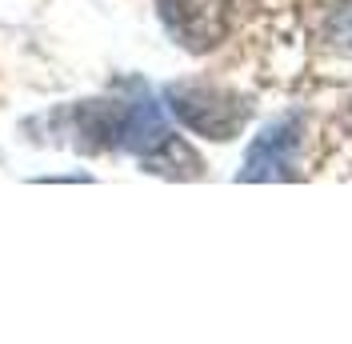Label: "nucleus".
<instances>
[{
  "label": "nucleus",
  "instance_id": "obj_1",
  "mask_svg": "<svg viewBox=\"0 0 352 344\" xmlns=\"http://www.w3.org/2000/svg\"><path fill=\"white\" fill-rule=\"evenodd\" d=\"M164 100L180 116L184 129H192L197 136H208V140H232L248 120V105H241L232 92H224L217 85H197V80L168 85Z\"/></svg>",
  "mask_w": 352,
  "mask_h": 344
},
{
  "label": "nucleus",
  "instance_id": "obj_2",
  "mask_svg": "<svg viewBox=\"0 0 352 344\" xmlns=\"http://www.w3.org/2000/svg\"><path fill=\"white\" fill-rule=\"evenodd\" d=\"M160 21L188 52H212L228 36L232 0H156Z\"/></svg>",
  "mask_w": 352,
  "mask_h": 344
},
{
  "label": "nucleus",
  "instance_id": "obj_3",
  "mask_svg": "<svg viewBox=\"0 0 352 344\" xmlns=\"http://www.w3.org/2000/svg\"><path fill=\"white\" fill-rule=\"evenodd\" d=\"M296 144H300V125L296 120H276L252 140L244 156L241 180H292L296 164Z\"/></svg>",
  "mask_w": 352,
  "mask_h": 344
},
{
  "label": "nucleus",
  "instance_id": "obj_4",
  "mask_svg": "<svg viewBox=\"0 0 352 344\" xmlns=\"http://www.w3.org/2000/svg\"><path fill=\"white\" fill-rule=\"evenodd\" d=\"M116 136H120L124 149L140 152V156H148V160H153L156 152H164L168 149V140H173V132H168V125H164V116H160V108H156L153 100L132 105L129 112H124V120H120Z\"/></svg>",
  "mask_w": 352,
  "mask_h": 344
}]
</instances>
